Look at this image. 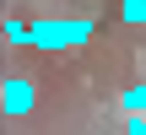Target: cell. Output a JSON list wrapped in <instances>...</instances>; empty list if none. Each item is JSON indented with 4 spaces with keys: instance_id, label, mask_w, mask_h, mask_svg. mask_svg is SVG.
<instances>
[{
    "instance_id": "cell-3",
    "label": "cell",
    "mask_w": 146,
    "mask_h": 135,
    "mask_svg": "<svg viewBox=\"0 0 146 135\" xmlns=\"http://www.w3.org/2000/svg\"><path fill=\"white\" fill-rule=\"evenodd\" d=\"M119 103H125V114H130V119H135V114H146V81H135V87H130Z\"/></svg>"
},
{
    "instance_id": "cell-2",
    "label": "cell",
    "mask_w": 146,
    "mask_h": 135,
    "mask_svg": "<svg viewBox=\"0 0 146 135\" xmlns=\"http://www.w3.org/2000/svg\"><path fill=\"white\" fill-rule=\"evenodd\" d=\"M0 103H5V114H11V119H22V114L33 108V81L11 76V81H5V92H0Z\"/></svg>"
},
{
    "instance_id": "cell-7",
    "label": "cell",
    "mask_w": 146,
    "mask_h": 135,
    "mask_svg": "<svg viewBox=\"0 0 146 135\" xmlns=\"http://www.w3.org/2000/svg\"><path fill=\"white\" fill-rule=\"evenodd\" d=\"M16 5H27V0H16Z\"/></svg>"
},
{
    "instance_id": "cell-4",
    "label": "cell",
    "mask_w": 146,
    "mask_h": 135,
    "mask_svg": "<svg viewBox=\"0 0 146 135\" xmlns=\"http://www.w3.org/2000/svg\"><path fill=\"white\" fill-rule=\"evenodd\" d=\"M119 16H125V22H146V0H125Z\"/></svg>"
},
{
    "instance_id": "cell-1",
    "label": "cell",
    "mask_w": 146,
    "mask_h": 135,
    "mask_svg": "<svg viewBox=\"0 0 146 135\" xmlns=\"http://www.w3.org/2000/svg\"><path fill=\"white\" fill-rule=\"evenodd\" d=\"M92 38V22L87 16H38L33 22V43L43 49V54H54V49H81Z\"/></svg>"
},
{
    "instance_id": "cell-5",
    "label": "cell",
    "mask_w": 146,
    "mask_h": 135,
    "mask_svg": "<svg viewBox=\"0 0 146 135\" xmlns=\"http://www.w3.org/2000/svg\"><path fill=\"white\" fill-rule=\"evenodd\" d=\"M5 38H11V43H33V27H22V22H5Z\"/></svg>"
},
{
    "instance_id": "cell-6",
    "label": "cell",
    "mask_w": 146,
    "mask_h": 135,
    "mask_svg": "<svg viewBox=\"0 0 146 135\" xmlns=\"http://www.w3.org/2000/svg\"><path fill=\"white\" fill-rule=\"evenodd\" d=\"M130 124V135H146V114H135V119H125Z\"/></svg>"
}]
</instances>
